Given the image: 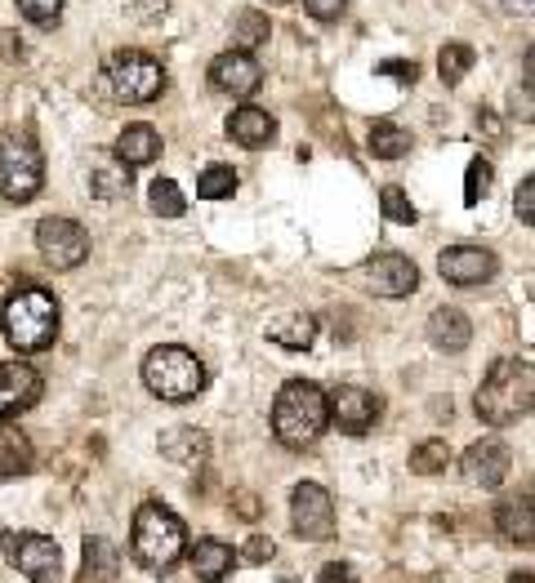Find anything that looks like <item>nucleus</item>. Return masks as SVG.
Returning <instances> with one entry per match:
<instances>
[{"label":"nucleus","mask_w":535,"mask_h":583,"mask_svg":"<svg viewBox=\"0 0 535 583\" xmlns=\"http://www.w3.org/2000/svg\"><path fill=\"white\" fill-rule=\"evenodd\" d=\"M380 210H384L389 223H402V227H415V218H419V210L411 205V197L402 188H393V183L380 192Z\"/></svg>","instance_id":"72a5a7b5"},{"label":"nucleus","mask_w":535,"mask_h":583,"mask_svg":"<svg viewBox=\"0 0 535 583\" xmlns=\"http://www.w3.org/2000/svg\"><path fill=\"white\" fill-rule=\"evenodd\" d=\"M36 250L49 267L72 272L90 259V237H85V227L76 218H45L36 227Z\"/></svg>","instance_id":"1a4fd4ad"},{"label":"nucleus","mask_w":535,"mask_h":583,"mask_svg":"<svg viewBox=\"0 0 535 583\" xmlns=\"http://www.w3.org/2000/svg\"><path fill=\"white\" fill-rule=\"evenodd\" d=\"M380 411H384V401L357 383H340L326 392V419L348 437H366L374 419H380Z\"/></svg>","instance_id":"9b49d317"},{"label":"nucleus","mask_w":535,"mask_h":583,"mask_svg":"<svg viewBox=\"0 0 535 583\" xmlns=\"http://www.w3.org/2000/svg\"><path fill=\"white\" fill-rule=\"evenodd\" d=\"M473 45H464V40H451L442 53H438V76H442V85H460L464 76H468V68H473Z\"/></svg>","instance_id":"c756f323"},{"label":"nucleus","mask_w":535,"mask_h":583,"mask_svg":"<svg viewBox=\"0 0 535 583\" xmlns=\"http://www.w3.org/2000/svg\"><path fill=\"white\" fill-rule=\"evenodd\" d=\"M228 139L233 143H241V147H268L277 139V121L268 116L263 107H237L233 116H228Z\"/></svg>","instance_id":"aec40b11"},{"label":"nucleus","mask_w":535,"mask_h":583,"mask_svg":"<svg viewBox=\"0 0 535 583\" xmlns=\"http://www.w3.org/2000/svg\"><path fill=\"white\" fill-rule=\"evenodd\" d=\"M19 14L36 27H49V23H59L63 14V0H19Z\"/></svg>","instance_id":"f704fd0d"},{"label":"nucleus","mask_w":535,"mask_h":583,"mask_svg":"<svg viewBox=\"0 0 535 583\" xmlns=\"http://www.w3.org/2000/svg\"><path fill=\"white\" fill-rule=\"evenodd\" d=\"M237 192V169L233 165H205L197 179V197L201 201H228Z\"/></svg>","instance_id":"c85d7f7f"},{"label":"nucleus","mask_w":535,"mask_h":583,"mask_svg":"<svg viewBox=\"0 0 535 583\" xmlns=\"http://www.w3.org/2000/svg\"><path fill=\"white\" fill-rule=\"evenodd\" d=\"M464 477L473 481V486H482V490H496V486H504V477L513 473V450L504 445V441H473L468 450H464Z\"/></svg>","instance_id":"ddd939ff"},{"label":"nucleus","mask_w":535,"mask_h":583,"mask_svg":"<svg viewBox=\"0 0 535 583\" xmlns=\"http://www.w3.org/2000/svg\"><path fill=\"white\" fill-rule=\"evenodd\" d=\"M237 503H241V516H246V521H254V516H259V503H254V495H237Z\"/></svg>","instance_id":"37998d69"},{"label":"nucleus","mask_w":535,"mask_h":583,"mask_svg":"<svg viewBox=\"0 0 535 583\" xmlns=\"http://www.w3.org/2000/svg\"><path fill=\"white\" fill-rule=\"evenodd\" d=\"M496 531L509 539V544H531L535 539V512H531V495H518V499H504L496 508Z\"/></svg>","instance_id":"5701e85b"},{"label":"nucleus","mask_w":535,"mask_h":583,"mask_svg":"<svg viewBox=\"0 0 535 583\" xmlns=\"http://www.w3.org/2000/svg\"><path fill=\"white\" fill-rule=\"evenodd\" d=\"M27 468H32V445H27V437L0 428V481H14Z\"/></svg>","instance_id":"a878e982"},{"label":"nucleus","mask_w":535,"mask_h":583,"mask_svg":"<svg viewBox=\"0 0 535 583\" xmlns=\"http://www.w3.org/2000/svg\"><path fill=\"white\" fill-rule=\"evenodd\" d=\"M361 276H366V285H370L380 299H406L411 289L419 285V267H415L406 254H397V250L374 254V259L361 267Z\"/></svg>","instance_id":"f8f14e48"},{"label":"nucleus","mask_w":535,"mask_h":583,"mask_svg":"<svg viewBox=\"0 0 535 583\" xmlns=\"http://www.w3.org/2000/svg\"><path fill=\"white\" fill-rule=\"evenodd\" d=\"M147 205H152V214H160V218H179V214L188 210V201H183V192H179L175 179H156L152 192H147Z\"/></svg>","instance_id":"2f4dec72"},{"label":"nucleus","mask_w":535,"mask_h":583,"mask_svg":"<svg viewBox=\"0 0 535 583\" xmlns=\"http://www.w3.org/2000/svg\"><path fill=\"white\" fill-rule=\"evenodd\" d=\"M268 5H290V0H268Z\"/></svg>","instance_id":"49530a36"},{"label":"nucleus","mask_w":535,"mask_h":583,"mask_svg":"<svg viewBox=\"0 0 535 583\" xmlns=\"http://www.w3.org/2000/svg\"><path fill=\"white\" fill-rule=\"evenodd\" d=\"M160 454H166L170 463H179V468H205V459H210V437L201 428H166L156 437Z\"/></svg>","instance_id":"a211bd4d"},{"label":"nucleus","mask_w":535,"mask_h":583,"mask_svg":"<svg viewBox=\"0 0 535 583\" xmlns=\"http://www.w3.org/2000/svg\"><path fill=\"white\" fill-rule=\"evenodd\" d=\"M273 557H277V544L263 539V535H254V539L246 544V552H241V561H250V566H263V561H273Z\"/></svg>","instance_id":"4c0bfd02"},{"label":"nucleus","mask_w":535,"mask_h":583,"mask_svg":"<svg viewBox=\"0 0 535 583\" xmlns=\"http://www.w3.org/2000/svg\"><path fill=\"white\" fill-rule=\"evenodd\" d=\"M112 156H117L126 169L152 165V160L160 156V134H156L152 126H126L121 139H117V147H112Z\"/></svg>","instance_id":"4be33fe9"},{"label":"nucleus","mask_w":535,"mask_h":583,"mask_svg":"<svg viewBox=\"0 0 535 583\" xmlns=\"http://www.w3.org/2000/svg\"><path fill=\"white\" fill-rule=\"evenodd\" d=\"M411 152V130H402L397 121H380L370 130V156L374 160H402Z\"/></svg>","instance_id":"bb28decb"},{"label":"nucleus","mask_w":535,"mask_h":583,"mask_svg":"<svg viewBox=\"0 0 535 583\" xmlns=\"http://www.w3.org/2000/svg\"><path fill=\"white\" fill-rule=\"evenodd\" d=\"M40 396V374L27 361H0V428L32 411Z\"/></svg>","instance_id":"4468645a"},{"label":"nucleus","mask_w":535,"mask_h":583,"mask_svg":"<svg viewBox=\"0 0 535 583\" xmlns=\"http://www.w3.org/2000/svg\"><path fill=\"white\" fill-rule=\"evenodd\" d=\"M286 583H290V579H286Z\"/></svg>","instance_id":"de8ad7c7"},{"label":"nucleus","mask_w":535,"mask_h":583,"mask_svg":"<svg viewBox=\"0 0 535 583\" xmlns=\"http://www.w3.org/2000/svg\"><path fill=\"white\" fill-rule=\"evenodd\" d=\"M500 5H504V14H531L535 0H500Z\"/></svg>","instance_id":"c03bdc74"},{"label":"nucleus","mask_w":535,"mask_h":583,"mask_svg":"<svg viewBox=\"0 0 535 583\" xmlns=\"http://www.w3.org/2000/svg\"><path fill=\"white\" fill-rule=\"evenodd\" d=\"M491 179H496L491 160H487V156H473V160H468V174H464V205H477L482 197H487Z\"/></svg>","instance_id":"473e14b6"},{"label":"nucleus","mask_w":535,"mask_h":583,"mask_svg":"<svg viewBox=\"0 0 535 583\" xmlns=\"http://www.w3.org/2000/svg\"><path fill=\"white\" fill-rule=\"evenodd\" d=\"M121 10L134 19V23H143V27H152V23H160L166 19V10H170V0H121Z\"/></svg>","instance_id":"c9c22d12"},{"label":"nucleus","mask_w":535,"mask_h":583,"mask_svg":"<svg viewBox=\"0 0 535 583\" xmlns=\"http://www.w3.org/2000/svg\"><path fill=\"white\" fill-rule=\"evenodd\" d=\"M143 383L160 401H192L205 388V366L179 343H160L143 357Z\"/></svg>","instance_id":"39448f33"},{"label":"nucleus","mask_w":535,"mask_h":583,"mask_svg":"<svg viewBox=\"0 0 535 583\" xmlns=\"http://www.w3.org/2000/svg\"><path fill=\"white\" fill-rule=\"evenodd\" d=\"M380 72H384V76H397V81H406V85L415 81V63H380Z\"/></svg>","instance_id":"79ce46f5"},{"label":"nucleus","mask_w":535,"mask_h":583,"mask_svg":"<svg viewBox=\"0 0 535 583\" xmlns=\"http://www.w3.org/2000/svg\"><path fill=\"white\" fill-rule=\"evenodd\" d=\"M130 552L143 570L152 574H166L183 561L188 552V531L183 521L166 508V503H143L134 512V531H130Z\"/></svg>","instance_id":"f03ea898"},{"label":"nucleus","mask_w":535,"mask_h":583,"mask_svg":"<svg viewBox=\"0 0 535 583\" xmlns=\"http://www.w3.org/2000/svg\"><path fill=\"white\" fill-rule=\"evenodd\" d=\"M263 334L277 347H290V353H308L312 338H317V321L308 312H277V317H268Z\"/></svg>","instance_id":"412c9836"},{"label":"nucleus","mask_w":535,"mask_h":583,"mask_svg":"<svg viewBox=\"0 0 535 583\" xmlns=\"http://www.w3.org/2000/svg\"><path fill=\"white\" fill-rule=\"evenodd\" d=\"M188 561H192L197 579H205V583H219V579H228V574H233V561H237V552H233L228 544H219V539H201L197 548H188Z\"/></svg>","instance_id":"b1692460"},{"label":"nucleus","mask_w":535,"mask_h":583,"mask_svg":"<svg viewBox=\"0 0 535 583\" xmlns=\"http://www.w3.org/2000/svg\"><path fill=\"white\" fill-rule=\"evenodd\" d=\"M0 325H5V338L19 353H45L59 338V299L36 285L14 289L5 299V312H0Z\"/></svg>","instance_id":"20e7f679"},{"label":"nucleus","mask_w":535,"mask_h":583,"mask_svg":"<svg viewBox=\"0 0 535 583\" xmlns=\"http://www.w3.org/2000/svg\"><path fill=\"white\" fill-rule=\"evenodd\" d=\"M0 548H5V561L19 574H27L32 583H59L63 548L54 544L49 535H14V531H5V535H0Z\"/></svg>","instance_id":"6e6552de"},{"label":"nucleus","mask_w":535,"mask_h":583,"mask_svg":"<svg viewBox=\"0 0 535 583\" xmlns=\"http://www.w3.org/2000/svg\"><path fill=\"white\" fill-rule=\"evenodd\" d=\"M103 85L117 103L143 107V103H152L160 90H166V68H160L156 58L143 53V49H117L112 58H107V68H103Z\"/></svg>","instance_id":"423d86ee"},{"label":"nucleus","mask_w":535,"mask_h":583,"mask_svg":"<svg viewBox=\"0 0 535 583\" xmlns=\"http://www.w3.org/2000/svg\"><path fill=\"white\" fill-rule=\"evenodd\" d=\"M85 179H90V197H98V201H117L130 192V169L112 152H94Z\"/></svg>","instance_id":"6ab92c4d"},{"label":"nucleus","mask_w":535,"mask_h":583,"mask_svg":"<svg viewBox=\"0 0 535 583\" xmlns=\"http://www.w3.org/2000/svg\"><path fill=\"white\" fill-rule=\"evenodd\" d=\"M263 81V68L254 63V53H241V49H228L210 63V85L219 94H233V98H250Z\"/></svg>","instance_id":"2eb2a0df"},{"label":"nucleus","mask_w":535,"mask_h":583,"mask_svg":"<svg viewBox=\"0 0 535 583\" xmlns=\"http://www.w3.org/2000/svg\"><path fill=\"white\" fill-rule=\"evenodd\" d=\"M424 334H428V343H433L438 353H464V347L473 343V321L460 308H433L428 312Z\"/></svg>","instance_id":"f3484780"},{"label":"nucleus","mask_w":535,"mask_h":583,"mask_svg":"<svg viewBox=\"0 0 535 583\" xmlns=\"http://www.w3.org/2000/svg\"><path fill=\"white\" fill-rule=\"evenodd\" d=\"M451 463H455V454H451L447 441H419V445L411 450V473H415V477H442Z\"/></svg>","instance_id":"cd10ccee"},{"label":"nucleus","mask_w":535,"mask_h":583,"mask_svg":"<svg viewBox=\"0 0 535 583\" xmlns=\"http://www.w3.org/2000/svg\"><path fill=\"white\" fill-rule=\"evenodd\" d=\"M117 570H121V552L103 535H85V574H90V583H117Z\"/></svg>","instance_id":"393cba45"},{"label":"nucleus","mask_w":535,"mask_h":583,"mask_svg":"<svg viewBox=\"0 0 535 583\" xmlns=\"http://www.w3.org/2000/svg\"><path fill=\"white\" fill-rule=\"evenodd\" d=\"M509 583H535V579H531V570H518V574H509Z\"/></svg>","instance_id":"a18cd8bd"},{"label":"nucleus","mask_w":535,"mask_h":583,"mask_svg":"<svg viewBox=\"0 0 535 583\" xmlns=\"http://www.w3.org/2000/svg\"><path fill=\"white\" fill-rule=\"evenodd\" d=\"M496 254L491 250H482V246H447L438 254V272L442 281L451 285H482V281H491L496 276Z\"/></svg>","instance_id":"dca6fc26"},{"label":"nucleus","mask_w":535,"mask_h":583,"mask_svg":"<svg viewBox=\"0 0 535 583\" xmlns=\"http://www.w3.org/2000/svg\"><path fill=\"white\" fill-rule=\"evenodd\" d=\"M531 396H535V383H531V366L518 361V357H504L491 366V374L482 379L477 388V401L473 411L487 428H509L518 419L531 415Z\"/></svg>","instance_id":"f257e3e1"},{"label":"nucleus","mask_w":535,"mask_h":583,"mask_svg":"<svg viewBox=\"0 0 535 583\" xmlns=\"http://www.w3.org/2000/svg\"><path fill=\"white\" fill-rule=\"evenodd\" d=\"M45 183V160L40 147L27 130H5L0 134V197L27 205Z\"/></svg>","instance_id":"0eeeda50"},{"label":"nucleus","mask_w":535,"mask_h":583,"mask_svg":"<svg viewBox=\"0 0 535 583\" xmlns=\"http://www.w3.org/2000/svg\"><path fill=\"white\" fill-rule=\"evenodd\" d=\"M290 526L299 539H331L335 535V499L326 486L299 481L290 490Z\"/></svg>","instance_id":"9d476101"},{"label":"nucleus","mask_w":535,"mask_h":583,"mask_svg":"<svg viewBox=\"0 0 535 583\" xmlns=\"http://www.w3.org/2000/svg\"><path fill=\"white\" fill-rule=\"evenodd\" d=\"M268 32H273V23H268V14H254V10H246V14L237 19V27H233V49L250 53V49H259V45L268 40Z\"/></svg>","instance_id":"7c9ffc66"},{"label":"nucleus","mask_w":535,"mask_h":583,"mask_svg":"<svg viewBox=\"0 0 535 583\" xmlns=\"http://www.w3.org/2000/svg\"><path fill=\"white\" fill-rule=\"evenodd\" d=\"M317 583H357V574H353L344 561H331V566H321Z\"/></svg>","instance_id":"a19ab883"},{"label":"nucleus","mask_w":535,"mask_h":583,"mask_svg":"<svg viewBox=\"0 0 535 583\" xmlns=\"http://www.w3.org/2000/svg\"><path fill=\"white\" fill-rule=\"evenodd\" d=\"M326 392L308 379H290L273 401V432L286 450H308L326 432Z\"/></svg>","instance_id":"7ed1b4c3"},{"label":"nucleus","mask_w":535,"mask_h":583,"mask_svg":"<svg viewBox=\"0 0 535 583\" xmlns=\"http://www.w3.org/2000/svg\"><path fill=\"white\" fill-rule=\"evenodd\" d=\"M304 5H308V14H312L317 23H335V19H344L348 0H304Z\"/></svg>","instance_id":"e433bc0d"},{"label":"nucleus","mask_w":535,"mask_h":583,"mask_svg":"<svg viewBox=\"0 0 535 583\" xmlns=\"http://www.w3.org/2000/svg\"><path fill=\"white\" fill-rule=\"evenodd\" d=\"M518 218L526 227L535 223V179H522V188H518Z\"/></svg>","instance_id":"58836bf2"},{"label":"nucleus","mask_w":535,"mask_h":583,"mask_svg":"<svg viewBox=\"0 0 535 583\" xmlns=\"http://www.w3.org/2000/svg\"><path fill=\"white\" fill-rule=\"evenodd\" d=\"M0 58H10V63H23V58H27V45H23L14 32H0Z\"/></svg>","instance_id":"ea45409f"}]
</instances>
